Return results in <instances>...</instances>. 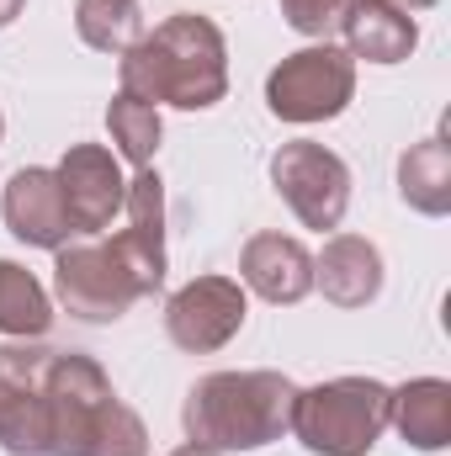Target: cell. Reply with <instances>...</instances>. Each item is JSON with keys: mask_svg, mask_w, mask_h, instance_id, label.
<instances>
[{"mask_svg": "<svg viewBox=\"0 0 451 456\" xmlns=\"http://www.w3.org/2000/svg\"><path fill=\"white\" fill-rule=\"evenodd\" d=\"M122 218H127V228L112 239V249H117V260L127 265L138 297H149L165 281V181L149 165L127 181Z\"/></svg>", "mask_w": 451, "mask_h": 456, "instance_id": "11", "label": "cell"}, {"mask_svg": "<svg viewBox=\"0 0 451 456\" xmlns=\"http://www.w3.org/2000/svg\"><path fill=\"white\" fill-rule=\"evenodd\" d=\"M112 403V377L91 355L53 350L48 361V456H91Z\"/></svg>", "mask_w": 451, "mask_h": 456, "instance_id": "5", "label": "cell"}, {"mask_svg": "<svg viewBox=\"0 0 451 456\" xmlns=\"http://www.w3.org/2000/svg\"><path fill=\"white\" fill-rule=\"evenodd\" d=\"M107 127H112V143L117 154L127 159V165H154V154H160V107H149V102H138V96H127V91H117L112 107H107Z\"/></svg>", "mask_w": 451, "mask_h": 456, "instance_id": "20", "label": "cell"}, {"mask_svg": "<svg viewBox=\"0 0 451 456\" xmlns=\"http://www.w3.org/2000/svg\"><path fill=\"white\" fill-rule=\"evenodd\" d=\"M75 32L96 53H127L144 37V5L138 0H75Z\"/></svg>", "mask_w": 451, "mask_h": 456, "instance_id": "19", "label": "cell"}, {"mask_svg": "<svg viewBox=\"0 0 451 456\" xmlns=\"http://www.w3.org/2000/svg\"><path fill=\"white\" fill-rule=\"evenodd\" d=\"M91 456H149V430H144V419H138L127 403H112V414H107V425H102Z\"/></svg>", "mask_w": 451, "mask_h": 456, "instance_id": "21", "label": "cell"}, {"mask_svg": "<svg viewBox=\"0 0 451 456\" xmlns=\"http://www.w3.org/2000/svg\"><path fill=\"white\" fill-rule=\"evenodd\" d=\"M398 197L425 213V218H447L451 213V143L447 133H430L425 143L404 149L398 159Z\"/></svg>", "mask_w": 451, "mask_h": 456, "instance_id": "17", "label": "cell"}, {"mask_svg": "<svg viewBox=\"0 0 451 456\" xmlns=\"http://www.w3.org/2000/svg\"><path fill=\"white\" fill-rule=\"evenodd\" d=\"M239 281L255 297H266L276 308H292L314 292V255L287 233H255L239 255Z\"/></svg>", "mask_w": 451, "mask_h": 456, "instance_id": "13", "label": "cell"}, {"mask_svg": "<svg viewBox=\"0 0 451 456\" xmlns=\"http://www.w3.org/2000/svg\"><path fill=\"white\" fill-rule=\"evenodd\" d=\"M388 403L393 387H382L377 377H335L308 393L298 387L292 436L314 456H366L388 430Z\"/></svg>", "mask_w": 451, "mask_h": 456, "instance_id": "3", "label": "cell"}, {"mask_svg": "<svg viewBox=\"0 0 451 456\" xmlns=\"http://www.w3.org/2000/svg\"><path fill=\"white\" fill-rule=\"evenodd\" d=\"M48 324H53V303H48L43 281L27 265L0 260V335L37 340V335H48Z\"/></svg>", "mask_w": 451, "mask_h": 456, "instance_id": "18", "label": "cell"}, {"mask_svg": "<svg viewBox=\"0 0 451 456\" xmlns=\"http://www.w3.org/2000/svg\"><path fill=\"white\" fill-rule=\"evenodd\" d=\"M53 297L80 324H117L138 303V287L112 244H64L53 249Z\"/></svg>", "mask_w": 451, "mask_h": 456, "instance_id": "7", "label": "cell"}, {"mask_svg": "<svg viewBox=\"0 0 451 456\" xmlns=\"http://www.w3.org/2000/svg\"><path fill=\"white\" fill-rule=\"evenodd\" d=\"M53 175H59L75 233H102V228H112V218H122L127 181H122V165L107 143H70Z\"/></svg>", "mask_w": 451, "mask_h": 456, "instance_id": "10", "label": "cell"}, {"mask_svg": "<svg viewBox=\"0 0 451 456\" xmlns=\"http://www.w3.org/2000/svg\"><path fill=\"white\" fill-rule=\"evenodd\" d=\"M388 425L414 446V452H447L451 446V382L441 377H414L393 393Z\"/></svg>", "mask_w": 451, "mask_h": 456, "instance_id": "16", "label": "cell"}, {"mask_svg": "<svg viewBox=\"0 0 451 456\" xmlns=\"http://www.w3.org/2000/svg\"><path fill=\"white\" fill-rule=\"evenodd\" d=\"M271 186L282 191L292 218L314 233L340 228L345 208H350V165L314 138H292L271 154Z\"/></svg>", "mask_w": 451, "mask_h": 456, "instance_id": "6", "label": "cell"}, {"mask_svg": "<svg viewBox=\"0 0 451 456\" xmlns=\"http://www.w3.org/2000/svg\"><path fill=\"white\" fill-rule=\"evenodd\" d=\"M340 32H345V53L366 64H404L420 43L414 16L398 11L393 0H350L340 16Z\"/></svg>", "mask_w": 451, "mask_h": 456, "instance_id": "14", "label": "cell"}, {"mask_svg": "<svg viewBox=\"0 0 451 456\" xmlns=\"http://www.w3.org/2000/svg\"><path fill=\"white\" fill-rule=\"evenodd\" d=\"M0 133H5V117H0Z\"/></svg>", "mask_w": 451, "mask_h": 456, "instance_id": "26", "label": "cell"}, {"mask_svg": "<svg viewBox=\"0 0 451 456\" xmlns=\"http://www.w3.org/2000/svg\"><path fill=\"white\" fill-rule=\"evenodd\" d=\"M117 80L149 107L208 112L228 96V43L213 16L176 11L122 53Z\"/></svg>", "mask_w": 451, "mask_h": 456, "instance_id": "1", "label": "cell"}, {"mask_svg": "<svg viewBox=\"0 0 451 456\" xmlns=\"http://www.w3.org/2000/svg\"><path fill=\"white\" fill-rule=\"evenodd\" d=\"M48 361L53 350L5 345L0 350V452L48 456Z\"/></svg>", "mask_w": 451, "mask_h": 456, "instance_id": "8", "label": "cell"}, {"mask_svg": "<svg viewBox=\"0 0 451 456\" xmlns=\"http://www.w3.org/2000/svg\"><path fill=\"white\" fill-rule=\"evenodd\" d=\"M250 319V297L234 276H192L181 292L165 303V335L181 345L186 355L224 350Z\"/></svg>", "mask_w": 451, "mask_h": 456, "instance_id": "9", "label": "cell"}, {"mask_svg": "<svg viewBox=\"0 0 451 456\" xmlns=\"http://www.w3.org/2000/svg\"><path fill=\"white\" fill-rule=\"evenodd\" d=\"M298 387L282 371H208L192 382L181 403V425L192 446L208 452H260L292 430Z\"/></svg>", "mask_w": 451, "mask_h": 456, "instance_id": "2", "label": "cell"}, {"mask_svg": "<svg viewBox=\"0 0 451 456\" xmlns=\"http://www.w3.org/2000/svg\"><path fill=\"white\" fill-rule=\"evenodd\" d=\"M170 456H218V452H208V446H192V441H186V446H176Z\"/></svg>", "mask_w": 451, "mask_h": 456, "instance_id": "25", "label": "cell"}, {"mask_svg": "<svg viewBox=\"0 0 451 456\" xmlns=\"http://www.w3.org/2000/svg\"><path fill=\"white\" fill-rule=\"evenodd\" d=\"M356 96V59L335 43H308L266 75V107L282 122H330Z\"/></svg>", "mask_w": 451, "mask_h": 456, "instance_id": "4", "label": "cell"}, {"mask_svg": "<svg viewBox=\"0 0 451 456\" xmlns=\"http://www.w3.org/2000/svg\"><path fill=\"white\" fill-rule=\"evenodd\" d=\"M393 5H398V11H409V16H414V11H430V5H441V0H393Z\"/></svg>", "mask_w": 451, "mask_h": 456, "instance_id": "24", "label": "cell"}, {"mask_svg": "<svg viewBox=\"0 0 451 456\" xmlns=\"http://www.w3.org/2000/svg\"><path fill=\"white\" fill-rule=\"evenodd\" d=\"M345 5H350V0H282V16H287L292 32H303V37H324L330 27H340Z\"/></svg>", "mask_w": 451, "mask_h": 456, "instance_id": "22", "label": "cell"}, {"mask_svg": "<svg viewBox=\"0 0 451 456\" xmlns=\"http://www.w3.org/2000/svg\"><path fill=\"white\" fill-rule=\"evenodd\" d=\"M0 213L5 228L27 244V249H64L70 244V208H64V191H59V175L43 170V165H27L5 181V197H0Z\"/></svg>", "mask_w": 451, "mask_h": 456, "instance_id": "12", "label": "cell"}, {"mask_svg": "<svg viewBox=\"0 0 451 456\" xmlns=\"http://www.w3.org/2000/svg\"><path fill=\"white\" fill-rule=\"evenodd\" d=\"M21 5H27V0H0V27H11V21L21 16Z\"/></svg>", "mask_w": 451, "mask_h": 456, "instance_id": "23", "label": "cell"}, {"mask_svg": "<svg viewBox=\"0 0 451 456\" xmlns=\"http://www.w3.org/2000/svg\"><path fill=\"white\" fill-rule=\"evenodd\" d=\"M314 287L335 308H366L382 292V255L361 233H335L324 255L314 260Z\"/></svg>", "mask_w": 451, "mask_h": 456, "instance_id": "15", "label": "cell"}]
</instances>
